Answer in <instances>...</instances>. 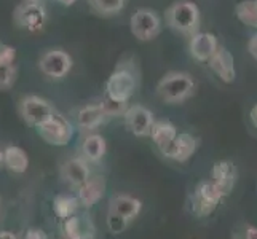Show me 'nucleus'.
<instances>
[{"label": "nucleus", "mask_w": 257, "mask_h": 239, "mask_svg": "<svg viewBox=\"0 0 257 239\" xmlns=\"http://www.w3.org/2000/svg\"><path fill=\"white\" fill-rule=\"evenodd\" d=\"M141 83V72L138 64L133 59L120 61L109 75L105 82V93L104 96L110 97L113 101L130 102L133 94L136 93Z\"/></svg>", "instance_id": "nucleus-1"}, {"label": "nucleus", "mask_w": 257, "mask_h": 239, "mask_svg": "<svg viewBox=\"0 0 257 239\" xmlns=\"http://www.w3.org/2000/svg\"><path fill=\"white\" fill-rule=\"evenodd\" d=\"M165 21L171 31L185 35V37H192L200 29V8L190 0H179V2H174L173 5L168 7L165 13Z\"/></svg>", "instance_id": "nucleus-2"}, {"label": "nucleus", "mask_w": 257, "mask_h": 239, "mask_svg": "<svg viewBox=\"0 0 257 239\" xmlns=\"http://www.w3.org/2000/svg\"><path fill=\"white\" fill-rule=\"evenodd\" d=\"M195 93V82L190 74L171 70L157 83V94L166 104H182Z\"/></svg>", "instance_id": "nucleus-3"}, {"label": "nucleus", "mask_w": 257, "mask_h": 239, "mask_svg": "<svg viewBox=\"0 0 257 239\" xmlns=\"http://www.w3.org/2000/svg\"><path fill=\"white\" fill-rule=\"evenodd\" d=\"M18 112H20L23 121L34 128H39L56 113L50 101L35 94L23 96L20 99V104H18Z\"/></svg>", "instance_id": "nucleus-4"}, {"label": "nucleus", "mask_w": 257, "mask_h": 239, "mask_svg": "<svg viewBox=\"0 0 257 239\" xmlns=\"http://www.w3.org/2000/svg\"><path fill=\"white\" fill-rule=\"evenodd\" d=\"M13 21L18 29L28 34H39L45 29L48 15L42 4L21 2L13 12Z\"/></svg>", "instance_id": "nucleus-5"}, {"label": "nucleus", "mask_w": 257, "mask_h": 239, "mask_svg": "<svg viewBox=\"0 0 257 239\" xmlns=\"http://www.w3.org/2000/svg\"><path fill=\"white\" fill-rule=\"evenodd\" d=\"M37 132L47 144L55 147H64L72 140L75 128L64 115L56 112L48 121L37 128Z\"/></svg>", "instance_id": "nucleus-6"}, {"label": "nucleus", "mask_w": 257, "mask_h": 239, "mask_svg": "<svg viewBox=\"0 0 257 239\" xmlns=\"http://www.w3.org/2000/svg\"><path fill=\"white\" fill-rule=\"evenodd\" d=\"M225 194L212 180L200 182L192 194V210L197 217H208L217 209Z\"/></svg>", "instance_id": "nucleus-7"}, {"label": "nucleus", "mask_w": 257, "mask_h": 239, "mask_svg": "<svg viewBox=\"0 0 257 239\" xmlns=\"http://www.w3.org/2000/svg\"><path fill=\"white\" fill-rule=\"evenodd\" d=\"M131 34L139 42H150L157 39L162 32V20L155 10L150 8H139L131 15L130 20Z\"/></svg>", "instance_id": "nucleus-8"}, {"label": "nucleus", "mask_w": 257, "mask_h": 239, "mask_svg": "<svg viewBox=\"0 0 257 239\" xmlns=\"http://www.w3.org/2000/svg\"><path fill=\"white\" fill-rule=\"evenodd\" d=\"M74 61L67 51L51 48L43 51L39 58V70L50 80H63L72 69Z\"/></svg>", "instance_id": "nucleus-9"}, {"label": "nucleus", "mask_w": 257, "mask_h": 239, "mask_svg": "<svg viewBox=\"0 0 257 239\" xmlns=\"http://www.w3.org/2000/svg\"><path fill=\"white\" fill-rule=\"evenodd\" d=\"M123 118H125L126 128L138 137H149L150 129L155 123L154 113L141 104L128 105V109L123 113Z\"/></svg>", "instance_id": "nucleus-10"}, {"label": "nucleus", "mask_w": 257, "mask_h": 239, "mask_svg": "<svg viewBox=\"0 0 257 239\" xmlns=\"http://www.w3.org/2000/svg\"><path fill=\"white\" fill-rule=\"evenodd\" d=\"M63 234L64 239H94L96 226L90 215L77 212L63 220Z\"/></svg>", "instance_id": "nucleus-11"}, {"label": "nucleus", "mask_w": 257, "mask_h": 239, "mask_svg": "<svg viewBox=\"0 0 257 239\" xmlns=\"http://www.w3.org/2000/svg\"><path fill=\"white\" fill-rule=\"evenodd\" d=\"M219 42L217 37L211 32H197L190 37L189 42V53L190 56L198 61V63H208L212 55L217 51Z\"/></svg>", "instance_id": "nucleus-12"}, {"label": "nucleus", "mask_w": 257, "mask_h": 239, "mask_svg": "<svg viewBox=\"0 0 257 239\" xmlns=\"http://www.w3.org/2000/svg\"><path fill=\"white\" fill-rule=\"evenodd\" d=\"M61 177H63V180L69 183L70 187L78 188L91 177L88 161L82 156L69 158L67 161H64L63 166H61Z\"/></svg>", "instance_id": "nucleus-13"}, {"label": "nucleus", "mask_w": 257, "mask_h": 239, "mask_svg": "<svg viewBox=\"0 0 257 239\" xmlns=\"http://www.w3.org/2000/svg\"><path fill=\"white\" fill-rule=\"evenodd\" d=\"M198 147V140L195 139L189 132H177L176 139L173 140V144L170 145V148L163 153L165 158L173 159L176 163H185L195 155Z\"/></svg>", "instance_id": "nucleus-14"}, {"label": "nucleus", "mask_w": 257, "mask_h": 239, "mask_svg": "<svg viewBox=\"0 0 257 239\" xmlns=\"http://www.w3.org/2000/svg\"><path fill=\"white\" fill-rule=\"evenodd\" d=\"M211 70L214 72L224 83H232L236 77V69H235V59L227 48L220 47L217 51L212 55V58L208 61Z\"/></svg>", "instance_id": "nucleus-15"}, {"label": "nucleus", "mask_w": 257, "mask_h": 239, "mask_svg": "<svg viewBox=\"0 0 257 239\" xmlns=\"http://www.w3.org/2000/svg\"><path fill=\"white\" fill-rule=\"evenodd\" d=\"M75 120H77V126L82 131H94L99 126H102L105 121L109 120V117L105 115L102 110L101 104H86L83 107H80L75 112Z\"/></svg>", "instance_id": "nucleus-16"}, {"label": "nucleus", "mask_w": 257, "mask_h": 239, "mask_svg": "<svg viewBox=\"0 0 257 239\" xmlns=\"http://www.w3.org/2000/svg\"><path fill=\"white\" fill-rule=\"evenodd\" d=\"M143 209V202L130 194H117L109 202V212L113 215L125 218L126 222H133Z\"/></svg>", "instance_id": "nucleus-17"}, {"label": "nucleus", "mask_w": 257, "mask_h": 239, "mask_svg": "<svg viewBox=\"0 0 257 239\" xmlns=\"http://www.w3.org/2000/svg\"><path fill=\"white\" fill-rule=\"evenodd\" d=\"M236 166L232 161H227V159H222V161H217L212 166L211 171V180L214 182L219 190L224 194H228L233 190L235 183H236Z\"/></svg>", "instance_id": "nucleus-18"}, {"label": "nucleus", "mask_w": 257, "mask_h": 239, "mask_svg": "<svg viewBox=\"0 0 257 239\" xmlns=\"http://www.w3.org/2000/svg\"><path fill=\"white\" fill-rule=\"evenodd\" d=\"M105 179L101 175H94V177H90L83 185L78 187V201H80V204L85 206V207H91L94 204H97L102 196L105 193Z\"/></svg>", "instance_id": "nucleus-19"}, {"label": "nucleus", "mask_w": 257, "mask_h": 239, "mask_svg": "<svg viewBox=\"0 0 257 239\" xmlns=\"http://www.w3.org/2000/svg\"><path fill=\"white\" fill-rule=\"evenodd\" d=\"M177 136V128L168 120H158L154 123L152 129H150L149 137L152 139V142L157 145V148L160 150V153L163 155L170 145L173 144V140Z\"/></svg>", "instance_id": "nucleus-20"}, {"label": "nucleus", "mask_w": 257, "mask_h": 239, "mask_svg": "<svg viewBox=\"0 0 257 239\" xmlns=\"http://www.w3.org/2000/svg\"><path fill=\"white\" fill-rule=\"evenodd\" d=\"M2 164L13 174H24L29 167V156L21 147L10 145L2 152Z\"/></svg>", "instance_id": "nucleus-21"}, {"label": "nucleus", "mask_w": 257, "mask_h": 239, "mask_svg": "<svg viewBox=\"0 0 257 239\" xmlns=\"http://www.w3.org/2000/svg\"><path fill=\"white\" fill-rule=\"evenodd\" d=\"M105 152H107V144H105V139L99 134H88L80 145L82 158H85L88 163L101 161Z\"/></svg>", "instance_id": "nucleus-22"}, {"label": "nucleus", "mask_w": 257, "mask_h": 239, "mask_svg": "<svg viewBox=\"0 0 257 239\" xmlns=\"http://www.w3.org/2000/svg\"><path fill=\"white\" fill-rule=\"evenodd\" d=\"M78 207H80V201H78L77 196H70V194H58V196L53 199V210H55V214L61 220H66L67 217L77 214Z\"/></svg>", "instance_id": "nucleus-23"}, {"label": "nucleus", "mask_w": 257, "mask_h": 239, "mask_svg": "<svg viewBox=\"0 0 257 239\" xmlns=\"http://www.w3.org/2000/svg\"><path fill=\"white\" fill-rule=\"evenodd\" d=\"M91 10L101 16H117L123 12L126 0H86Z\"/></svg>", "instance_id": "nucleus-24"}, {"label": "nucleus", "mask_w": 257, "mask_h": 239, "mask_svg": "<svg viewBox=\"0 0 257 239\" xmlns=\"http://www.w3.org/2000/svg\"><path fill=\"white\" fill-rule=\"evenodd\" d=\"M235 15L247 28L257 29V0H243L235 7Z\"/></svg>", "instance_id": "nucleus-25"}, {"label": "nucleus", "mask_w": 257, "mask_h": 239, "mask_svg": "<svg viewBox=\"0 0 257 239\" xmlns=\"http://www.w3.org/2000/svg\"><path fill=\"white\" fill-rule=\"evenodd\" d=\"M18 69L16 64H5L0 66V91H7L16 83Z\"/></svg>", "instance_id": "nucleus-26"}, {"label": "nucleus", "mask_w": 257, "mask_h": 239, "mask_svg": "<svg viewBox=\"0 0 257 239\" xmlns=\"http://www.w3.org/2000/svg\"><path fill=\"white\" fill-rule=\"evenodd\" d=\"M102 110L105 112L109 118L112 117H120V115L125 113V110L128 109V102H120V101H113L110 97L104 96L102 99L99 101Z\"/></svg>", "instance_id": "nucleus-27"}, {"label": "nucleus", "mask_w": 257, "mask_h": 239, "mask_svg": "<svg viewBox=\"0 0 257 239\" xmlns=\"http://www.w3.org/2000/svg\"><path fill=\"white\" fill-rule=\"evenodd\" d=\"M128 225H130V222H126L125 218H121L118 215H113V214H110V212H107V226H109V229L112 233L120 234L128 228Z\"/></svg>", "instance_id": "nucleus-28"}, {"label": "nucleus", "mask_w": 257, "mask_h": 239, "mask_svg": "<svg viewBox=\"0 0 257 239\" xmlns=\"http://www.w3.org/2000/svg\"><path fill=\"white\" fill-rule=\"evenodd\" d=\"M16 59V50L7 43L0 42V66L5 64H13Z\"/></svg>", "instance_id": "nucleus-29"}, {"label": "nucleus", "mask_w": 257, "mask_h": 239, "mask_svg": "<svg viewBox=\"0 0 257 239\" xmlns=\"http://www.w3.org/2000/svg\"><path fill=\"white\" fill-rule=\"evenodd\" d=\"M233 239H257V226L244 223L240 229H236Z\"/></svg>", "instance_id": "nucleus-30"}, {"label": "nucleus", "mask_w": 257, "mask_h": 239, "mask_svg": "<svg viewBox=\"0 0 257 239\" xmlns=\"http://www.w3.org/2000/svg\"><path fill=\"white\" fill-rule=\"evenodd\" d=\"M26 239H48L45 231L39 228H31L28 233H26Z\"/></svg>", "instance_id": "nucleus-31"}, {"label": "nucleus", "mask_w": 257, "mask_h": 239, "mask_svg": "<svg viewBox=\"0 0 257 239\" xmlns=\"http://www.w3.org/2000/svg\"><path fill=\"white\" fill-rule=\"evenodd\" d=\"M247 51H249V55L257 61V34H254L249 39V42H247Z\"/></svg>", "instance_id": "nucleus-32"}, {"label": "nucleus", "mask_w": 257, "mask_h": 239, "mask_svg": "<svg viewBox=\"0 0 257 239\" xmlns=\"http://www.w3.org/2000/svg\"><path fill=\"white\" fill-rule=\"evenodd\" d=\"M249 117H251L252 125H254V126H255V129H257V104H255L254 107L251 109V115H249Z\"/></svg>", "instance_id": "nucleus-33"}, {"label": "nucleus", "mask_w": 257, "mask_h": 239, "mask_svg": "<svg viewBox=\"0 0 257 239\" xmlns=\"http://www.w3.org/2000/svg\"><path fill=\"white\" fill-rule=\"evenodd\" d=\"M0 239H18V237L10 231H0Z\"/></svg>", "instance_id": "nucleus-34"}, {"label": "nucleus", "mask_w": 257, "mask_h": 239, "mask_svg": "<svg viewBox=\"0 0 257 239\" xmlns=\"http://www.w3.org/2000/svg\"><path fill=\"white\" fill-rule=\"evenodd\" d=\"M55 2H58V4H61V5H64V7H72L77 0H55Z\"/></svg>", "instance_id": "nucleus-35"}, {"label": "nucleus", "mask_w": 257, "mask_h": 239, "mask_svg": "<svg viewBox=\"0 0 257 239\" xmlns=\"http://www.w3.org/2000/svg\"><path fill=\"white\" fill-rule=\"evenodd\" d=\"M23 2H34V4H42V0H23Z\"/></svg>", "instance_id": "nucleus-36"}, {"label": "nucleus", "mask_w": 257, "mask_h": 239, "mask_svg": "<svg viewBox=\"0 0 257 239\" xmlns=\"http://www.w3.org/2000/svg\"><path fill=\"white\" fill-rule=\"evenodd\" d=\"M0 164H2V150H0Z\"/></svg>", "instance_id": "nucleus-37"}]
</instances>
